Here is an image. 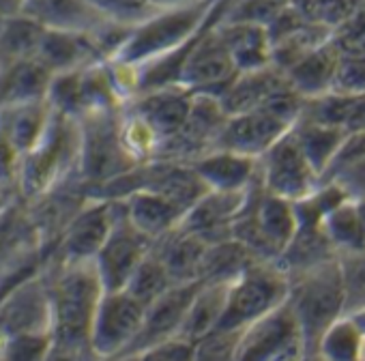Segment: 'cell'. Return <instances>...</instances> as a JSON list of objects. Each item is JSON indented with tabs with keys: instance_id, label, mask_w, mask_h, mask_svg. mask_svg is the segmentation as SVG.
<instances>
[{
	"instance_id": "cell-1",
	"label": "cell",
	"mask_w": 365,
	"mask_h": 361,
	"mask_svg": "<svg viewBox=\"0 0 365 361\" xmlns=\"http://www.w3.org/2000/svg\"><path fill=\"white\" fill-rule=\"evenodd\" d=\"M41 271L46 275L52 307V340L73 346H88L91 322L106 293L93 260H46Z\"/></svg>"
},
{
	"instance_id": "cell-2",
	"label": "cell",
	"mask_w": 365,
	"mask_h": 361,
	"mask_svg": "<svg viewBox=\"0 0 365 361\" xmlns=\"http://www.w3.org/2000/svg\"><path fill=\"white\" fill-rule=\"evenodd\" d=\"M228 0H205L200 5L180 9H157L150 18L140 22L125 46L112 61L125 65H142L165 52H172L194 39L211 22L222 20Z\"/></svg>"
},
{
	"instance_id": "cell-3",
	"label": "cell",
	"mask_w": 365,
	"mask_h": 361,
	"mask_svg": "<svg viewBox=\"0 0 365 361\" xmlns=\"http://www.w3.org/2000/svg\"><path fill=\"white\" fill-rule=\"evenodd\" d=\"M78 118L52 112L41 140L20 159L18 194L24 200H33L65 180L78 178Z\"/></svg>"
},
{
	"instance_id": "cell-4",
	"label": "cell",
	"mask_w": 365,
	"mask_h": 361,
	"mask_svg": "<svg viewBox=\"0 0 365 361\" xmlns=\"http://www.w3.org/2000/svg\"><path fill=\"white\" fill-rule=\"evenodd\" d=\"M288 278L290 290L286 303L299 322L307 355H312L324 329L344 314V282L339 260L333 258L297 271Z\"/></svg>"
},
{
	"instance_id": "cell-5",
	"label": "cell",
	"mask_w": 365,
	"mask_h": 361,
	"mask_svg": "<svg viewBox=\"0 0 365 361\" xmlns=\"http://www.w3.org/2000/svg\"><path fill=\"white\" fill-rule=\"evenodd\" d=\"M120 110L86 112L78 118L80 129V157L78 180L86 196L108 180L135 168L138 161L127 153L120 138Z\"/></svg>"
},
{
	"instance_id": "cell-6",
	"label": "cell",
	"mask_w": 365,
	"mask_h": 361,
	"mask_svg": "<svg viewBox=\"0 0 365 361\" xmlns=\"http://www.w3.org/2000/svg\"><path fill=\"white\" fill-rule=\"evenodd\" d=\"M290 290L288 273L271 260L250 263L230 284L226 307L217 329L241 331L286 303Z\"/></svg>"
},
{
	"instance_id": "cell-7",
	"label": "cell",
	"mask_w": 365,
	"mask_h": 361,
	"mask_svg": "<svg viewBox=\"0 0 365 361\" xmlns=\"http://www.w3.org/2000/svg\"><path fill=\"white\" fill-rule=\"evenodd\" d=\"M301 108L303 99L288 88L256 110L232 114L222 129L217 148L258 159L292 129L299 121Z\"/></svg>"
},
{
	"instance_id": "cell-8",
	"label": "cell",
	"mask_w": 365,
	"mask_h": 361,
	"mask_svg": "<svg viewBox=\"0 0 365 361\" xmlns=\"http://www.w3.org/2000/svg\"><path fill=\"white\" fill-rule=\"evenodd\" d=\"M305 357L303 333L292 310L284 303L241 329L235 361H303Z\"/></svg>"
},
{
	"instance_id": "cell-9",
	"label": "cell",
	"mask_w": 365,
	"mask_h": 361,
	"mask_svg": "<svg viewBox=\"0 0 365 361\" xmlns=\"http://www.w3.org/2000/svg\"><path fill=\"white\" fill-rule=\"evenodd\" d=\"M258 183L264 192L299 203L320 188V176L301 153L292 131L258 157Z\"/></svg>"
},
{
	"instance_id": "cell-10",
	"label": "cell",
	"mask_w": 365,
	"mask_h": 361,
	"mask_svg": "<svg viewBox=\"0 0 365 361\" xmlns=\"http://www.w3.org/2000/svg\"><path fill=\"white\" fill-rule=\"evenodd\" d=\"M228 121V114L215 95L192 93V108L182 127L159 144L155 159H172L192 163L200 155L217 148L222 129Z\"/></svg>"
},
{
	"instance_id": "cell-11",
	"label": "cell",
	"mask_w": 365,
	"mask_h": 361,
	"mask_svg": "<svg viewBox=\"0 0 365 361\" xmlns=\"http://www.w3.org/2000/svg\"><path fill=\"white\" fill-rule=\"evenodd\" d=\"M144 305L125 290H106L91 322L88 348L93 357H114L129 352L142 322Z\"/></svg>"
},
{
	"instance_id": "cell-12",
	"label": "cell",
	"mask_w": 365,
	"mask_h": 361,
	"mask_svg": "<svg viewBox=\"0 0 365 361\" xmlns=\"http://www.w3.org/2000/svg\"><path fill=\"white\" fill-rule=\"evenodd\" d=\"M153 243H155L153 239H148L127 220L120 200L112 230L93 260L103 288L123 290L129 278L133 275V271L140 267V263L150 254Z\"/></svg>"
},
{
	"instance_id": "cell-13",
	"label": "cell",
	"mask_w": 365,
	"mask_h": 361,
	"mask_svg": "<svg viewBox=\"0 0 365 361\" xmlns=\"http://www.w3.org/2000/svg\"><path fill=\"white\" fill-rule=\"evenodd\" d=\"M118 203L120 200L88 198L80 207V211L71 218L58 243L54 245V250L50 252L46 260H58V263L95 260L97 252L101 250L106 237L112 230L114 218L118 213Z\"/></svg>"
},
{
	"instance_id": "cell-14",
	"label": "cell",
	"mask_w": 365,
	"mask_h": 361,
	"mask_svg": "<svg viewBox=\"0 0 365 361\" xmlns=\"http://www.w3.org/2000/svg\"><path fill=\"white\" fill-rule=\"evenodd\" d=\"M0 333L16 335H52V307L43 271L20 280L0 299Z\"/></svg>"
},
{
	"instance_id": "cell-15",
	"label": "cell",
	"mask_w": 365,
	"mask_h": 361,
	"mask_svg": "<svg viewBox=\"0 0 365 361\" xmlns=\"http://www.w3.org/2000/svg\"><path fill=\"white\" fill-rule=\"evenodd\" d=\"M215 24L205 29L190 52L185 67H182L178 86L190 93L220 97L239 73L228 48L215 31Z\"/></svg>"
},
{
	"instance_id": "cell-16",
	"label": "cell",
	"mask_w": 365,
	"mask_h": 361,
	"mask_svg": "<svg viewBox=\"0 0 365 361\" xmlns=\"http://www.w3.org/2000/svg\"><path fill=\"white\" fill-rule=\"evenodd\" d=\"M43 263V245L31 207L16 196L0 211V273L37 269Z\"/></svg>"
},
{
	"instance_id": "cell-17",
	"label": "cell",
	"mask_w": 365,
	"mask_h": 361,
	"mask_svg": "<svg viewBox=\"0 0 365 361\" xmlns=\"http://www.w3.org/2000/svg\"><path fill=\"white\" fill-rule=\"evenodd\" d=\"M198 286H200V282L174 284L163 295H159L153 303H148L142 314L140 331H138L135 340L131 342L127 355H135L150 344H157V342L178 335L182 318L187 314V307H190L192 297L196 295Z\"/></svg>"
},
{
	"instance_id": "cell-18",
	"label": "cell",
	"mask_w": 365,
	"mask_h": 361,
	"mask_svg": "<svg viewBox=\"0 0 365 361\" xmlns=\"http://www.w3.org/2000/svg\"><path fill=\"white\" fill-rule=\"evenodd\" d=\"M247 192H213L209 190L178 222L182 230L192 233L207 245L232 239V224L239 218Z\"/></svg>"
},
{
	"instance_id": "cell-19",
	"label": "cell",
	"mask_w": 365,
	"mask_h": 361,
	"mask_svg": "<svg viewBox=\"0 0 365 361\" xmlns=\"http://www.w3.org/2000/svg\"><path fill=\"white\" fill-rule=\"evenodd\" d=\"M125 108L133 112L140 121H144L161 144L172 138L182 127V123L187 121L192 108V93L182 86L155 88L131 97Z\"/></svg>"
},
{
	"instance_id": "cell-20",
	"label": "cell",
	"mask_w": 365,
	"mask_h": 361,
	"mask_svg": "<svg viewBox=\"0 0 365 361\" xmlns=\"http://www.w3.org/2000/svg\"><path fill=\"white\" fill-rule=\"evenodd\" d=\"M192 168L213 192H245L258 180V159L226 148H213L192 161Z\"/></svg>"
},
{
	"instance_id": "cell-21",
	"label": "cell",
	"mask_w": 365,
	"mask_h": 361,
	"mask_svg": "<svg viewBox=\"0 0 365 361\" xmlns=\"http://www.w3.org/2000/svg\"><path fill=\"white\" fill-rule=\"evenodd\" d=\"M35 61L43 65L52 76L67 73L82 69L86 65H93L97 61H103L84 33H71V31H58V29H46L43 37L39 41Z\"/></svg>"
},
{
	"instance_id": "cell-22",
	"label": "cell",
	"mask_w": 365,
	"mask_h": 361,
	"mask_svg": "<svg viewBox=\"0 0 365 361\" xmlns=\"http://www.w3.org/2000/svg\"><path fill=\"white\" fill-rule=\"evenodd\" d=\"M288 88H290V84H288L286 76L279 69H275L273 65H269L262 69L237 73V78L230 82V86L220 95V101H222L226 114L232 116V114L256 110Z\"/></svg>"
},
{
	"instance_id": "cell-23",
	"label": "cell",
	"mask_w": 365,
	"mask_h": 361,
	"mask_svg": "<svg viewBox=\"0 0 365 361\" xmlns=\"http://www.w3.org/2000/svg\"><path fill=\"white\" fill-rule=\"evenodd\" d=\"M207 252V243L182 230L180 226L172 228L153 243V254L165 267L172 284L200 282V267Z\"/></svg>"
},
{
	"instance_id": "cell-24",
	"label": "cell",
	"mask_w": 365,
	"mask_h": 361,
	"mask_svg": "<svg viewBox=\"0 0 365 361\" xmlns=\"http://www.w3.org/2000/svg\"><path fill=\"white\" fill-rule=\"evenodd\" d=\"M52 73L35 59L7 61L0 67V110L46 101Z\"/></svg>"
},
{
	"instance_id": "cell-25",
	"label": "cell",
	"mask_w": 365,
	"mask_h": 361,
	"mask_svg": "<svg viewBox=\"0 0 365 361\" xmlns=\"http://www.w3.org/2000/svg\"><path fill=\"white\" fill-rule=\"evenodd\" d=\"M24 11L46 29L84 33L88 37L108 22L88 0H26Z\"/></svg>"
},
{
	"instance_id": "cell-26",
	"label": "cell",
	"mask_w": 365,
	"mask_h": 361,
	"mask_svg": "<svg viewBox=\"0 0 365 361\" xmlns=\"http://www.w3.org/2000/svg\"><path fill=\"white\" fill-rule=\"evenodd\" d=\"M337 61H339V46L331 37L327 44H322L320 48L303 56L290 69H286L284 76L290 88L301 99H314V97L331 93Z\"/></svg>"
},
{
	"instance_id": "cell-27",
	"label": "cell",
	"mask_w": 365,
	"mask_h": 361,
	"mask_svg": "<svg viewBox=\"0 0 365 361\" xmlns=\"http://www.w3.org/2000/svg\"><path fill=\"white\" fill-rule=\"evenodd\" d=\"M215 31L228 48L239 73L271 65V41L264 26L243 22H217Z\"/></svg>"
},
{
	"instance_id": "cell-28",
	"label": "cell",
	"mask_w": 365,
	"mask_h": 361,
	"mask_svg": "<svg viewBox=\"0 0 365 361\" xmlns=\"http://www.w3.org/2000/svg\"><path fill=\"white\" fill-rule=\"evenodd\" d=\"M123 209L127 220L153 241L176 228L182 220V211L176 205L148 190H138L123 198Z\"/></svg>"
},
{
	"instance_id": "cell-29",
	"label": "cell",
	"mask_w": 365,
	"mask_h": 361,
	"mask_svg": "<svg viewBox=\"0 0 365 361\" xmlns=\"http://www.w3.org/2000/svg\"><path fill=\"white\" fill-rule=\"evenodd\" d=\"M52 116L48 101H35L0 110V138L20 157L26 155L43 136Z\"/></svg>"
},
{
	"instance_id": "cell-30",
	"label": "cell",
	"mask_w": 365,
	"mask_h": 361,
	"mask_svg": "<svg viewBox=\"0 0 365 361\" xmlns=\"http://www.w3.org/2000/svg\"><path fill=\"white\" fill-rule=\"evenodd\" d=\"M226 295L228 284H200L196 295L192 297L185 318H182L178 335L196 342L207 333L215 331L226 307Z\"/></svg>"
},
{
	"instance_id": "cell-31",
	"label": "cell",
	"mask_w": 365,
	"mask_h": 361,
	"mask_svg": "<svg viewBox=\"0 0 365 361\" xmlns=\"http://www.w3.org/2000/svg\"><path fill=\"white\" fill-rule=\"evenodd\" d=\"M290 131H292L301 153L309 161V166L318 172V176H322L324 168L329 166L339 142L346 136V131H341L339 127L316 123V121H305V118H299Z\"/></svg>"
},
{
	"instance_id": "cell-32",
	"label": "cell",
	"mask_w": 365,
	"mask_h": 361,
	"mask_svg": "<svg viewBox=\"0 0 365 361\" xmlns=\"http://www.w3.org/2000/svg\"><path fill=\"white\" fill-rule=\"evenodd\" d=\"M320 228L335 254H354L365 250V228L359 218L354 200H341L320 222Z\"/></svg>"
},
{
	"instance_id": "cell-33",
	"label": "cell",
	"mask_w": 365,
	"mask_h": 361,
	"mask_svg": "<svg viewBox=\"0 0 365 361\" xmlns=\"http://www.w3.org/2000/svg\"><path fill=\"white\" fill-rule=\"evenodd\" d=\"M46 26L26 11L0 20V56L3 61L35 59Z\"/></svg>"
},
{
	"instance_id": "cell-34",
	"label": "cell",
	"mask_w": 365,
	"mask_h": 361,
	"mask_svg": "<svg viewBox=\"0 0 365 361\" xmlns=\"http://www.w3.org/2000/svg\"><path fill=\"white\" fill-rule=\"evenodd\" d=\"M256 258L235 239L207 245L200 267V284H230Z\"/></svg>"
},
{
	"instance_id": "cell-35",
	"label": "cell",
	"mask_w": 365,
	"mask_h": 361,
	"mask_svg": "<svg viewBox=\"0 0 365 361\" xmlns=\"http://www.w3.org/2000/svg\"><path fill=\"white\" fill-rule=\"evenodd\" d=\"M331 37H333L331 31L314 26L309 22H303L297 29H292L290 33H286L284 37L271 41V65L284 73L294 63H299L303 56H307L309 52H314L316 48L327 44Z\"/></svg>"
},
{
	"instance_id": "cell-36",
	"label": "cell",
	"mask_w": 365,
	"mask_h": 361,
	"mask_svg": "<svg viewBox=\"0 0 365 361\" xmlns=\"http://www.w3.org/2000/svg\"><path fill=\"white\" fill-rule=\"evenodd\" d=\"M170 286H174V284H172L165 267L161 265V260L150 250V254L140 263V267L133 271V275L129 278V282L125 284L123 290L129 297H133L140 305L146 307L159 295H163Z\"/></svg>"
},
{
	"instance_id": "cell-37",
	"label": "cell",
	"mask_w": 365,
	"mask_h": 361,
	"mask_svg": "<svg viewBox=\"0 0 365 361\" xmlns=\"http://www.w3.org/2000/svg\"><path fill=\"white\" fill-rule=\"evenodd\" d=\"M359 0H290V7L309 24L335 33L354 11Z\"/></svg>"
},
{
	"instance_id": "cell-38",
	"label": "cell",
	"mask_w": 365,
	"mask_h": 361,
	"mask_svg": "<svg viewBox=\"0 0 365 361\" xmlns=\"http://www.w3.org/2000/svg\"><path fill=\"white\" fill-rule=\"evenodd\" d=\"M286 5L288 0H228L220 22H243L267 29Z\"/></svg>"
},
{
	"instance_id": "cell-39",
	"label": "cell",
	"mask_w": 365,
	"mask_h": 361,
	"mask_svg": "<svg viewBox=\"0 0 365 361\" xmlns=\"http://www.w3.org/2000/svg\"><path fill=\"white\" fill-rule=\"evenodd\" d=\"M331 93L365 95V52L339 48V61L335 67Z\"/></svg>"
},
{
	"instance_id": "cell-40",
	"label": "cell",
	"mask_w": 365,
	"mask_h": 361,
	"mask_svg": "<svg viewBox=\"0 0 365 361\" xmlns=\"http://www.w3.org/2000/svg\"><path fill=\"white\" fill-rule=\"evenodd\" d=\"M344 282V314L365 305V250L337 256Z\"/></svg>"
},
{
	"instance_id": "cell-41",
	"label": "cell",
	"mask_w": 365,
	"mask_h": 361,
	"mask_svg": "<svg viewBox=\"0 0 365 361\" xmlns=\"http://www.w3.org/2000/svg\"><path fill=\"white\" fill-rule=\"evenodd\" d=\"M241 331L215 329L194 342L192 361H235Z\"/></svg>"
},
{
	"instance_id": "cell-42",
	"label": "cell",
	"mask_w": 365,
	"mask_h": 361,
	"mask_svg": "<svg viewBox=\"0 0 365 361\" xmlns=\"http://www.w3.org/2000/svg\"><path fill=\"white\" fill-rule=\"evenodd\" d=\"M88 3L108 20L131 29H135L140 22H144L157 11L148 5V0H88Z\"/></svg>"
},
{
	"instance_id": "cell-43",
	"label": "cell",
	"mask_w": 365,
	"mask_h": 361,
	"mask_svg": "<svg viewBox=\"0 0 365 361\" xmlns=\"http://www.w3.org/2000/svg\"><path fill=\"white\" fill-rule=\"evenodd\" d=\"M52 344V335H16L0 350V361H43Z\"/></svg>"
},
{
	"instance_id": "cell-44",
	"label": "cell",
	"mask_w": 365,
	"mask_h": 361,
	"mask_svg": "<svg viewBox=\"0 0 365 361\" xmlns=\"http://www.w3.org/2000/svg\"><path fill=\"white\" fill-rule=\"evenodd\" d=\"M192 355H194V342L180 335L150 344L140 352H135L138 361H192Z\"/></svg>"
},
{
	"instance_id": "cell-45",
	"label": "cell",
	"mask_w": 365,
	"mask_h": 361,
	"mask_svg": "<svg viewBox=\"0 0 365 361\" xmlns=\"http://www.w3.org/2000/svg\"><path fill=\"white\" fill-rule=\"evenodd\" d=\"M331 183L337 185L348 200H365V157L339 172Z\"/></svg>"
},
{
	"instance_id": "cell-46",
	"label": "cell",
	"mask_w": 365,
	"mask_h": 361,
	"mask_svg": "<svg viewBox=\"0 0 365 361\" xmlns=\"http://www.w3.org/2000/svg\"><path fill=\"white\" fill-rule=\"evenodd\" d=\"M95 359L97 357H93L88 346H73V344H63V342L52 340L50 350L43 361H95Z\"/></svg>"
},
{
	"instance_id": "cell-47",
	"label": "cell",
	"mask_w": 365,
	"mask_h": 361,
	"mask_svg": "<svg viewBox=\"0 0 365 361\" xmlns=\"http://www.w3.org/2000/svg\"><path fill=\"white\" fill-rule=\"evenodd\" d=\"M26 9V0H0V20L18 16Z\"/></svg>"
},
{
	"instance_id": "cell-48",
	"label": "cell",
	"mask_w": 365,
	"mask_h": 361,
	"mask_svg": "<svg viewBox=\"0 0 365 361\" xmlns=\"http://www.w3.org/2000/svg\"><path fill=\"white\" fill-rule=\"evenodd\" d=\"M200 3H205V0H148V5L155 9H180V7H192Z\"/></svg>"
},
{
	"instance_id": "cell-49",
	"label": "cell",
	"mask_w": 365,
	"mask_h": 361,
	"mask_svg": "<svg viewBox=\"0 0 365 361\" xmlns=\"http://www.w3.org/2000/svg\"><path fill=\"white\" fill-rule=\"evenodd\" d=\"M16 196H20V194H16L14 190H9V188H5L3 183H0V211H3Z\"/></svg>"
},
{
	"instance_id": "cell-50",
	"label": "cell",
	"mask_w": 365,
	"mask_h": 361,
	"mask_svg": "<svg viewBox=\"0 0 365 361\" xmlns=\"http://www.w3.org/2000/svg\"><path fill=\"white\" fill-rule=\"evenodd\" d=\"M95 361H138L135 355H114V357H103V359H95Z\"/></svg>"
},
{
	"instance_id": "cell-51",
	"label": "cell",
	"mask_w": 365,
	"mask_h": 361,
	"mask_svg": "<svg viewBox=\"0 0 365 361\" xmlns=\"http://www.w3.org/2000/svg\"><path fill=\"white\" fill-rule=\"evenodd\" d=\"M3 63H5V61H3V56H0V67H3Z\"/></svg>"
}]
</instances>
